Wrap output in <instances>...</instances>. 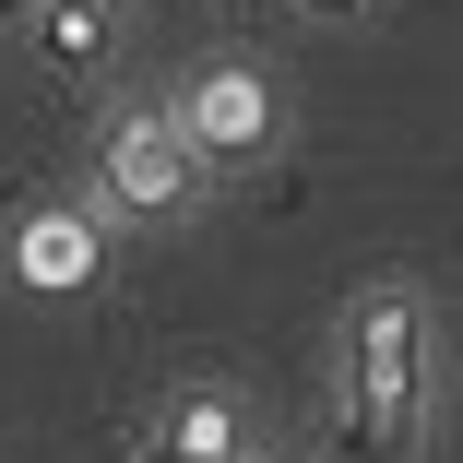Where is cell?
Masks as SVG:
<instances>
[{"label": "cell", "mask_w": 463, "mask_h": 463, "mask_svg": "<svg viewBox=\"0 0 463 463\" xmlns=\"http://www.w3.org/2000/svg\"><path fill=\"white\" fill-rule=\"evenodd\" d=\"M333 368H345V463H416V439H428V368H439L428 298L392 286V273L356 286Z\"/></svg>", "instance_id": "6da1fadb"}, {"label": "cell", "mask_w": 463, "mask_h": 463, "mask_svg": "<svg viewBox=\"0 0 463 463\" xmlns=\"http://www.w3.org/2000/svg\"><path fill=\"white\" fill-rule=\"evenodd\" d=\"M203 155L178 143V119L166 108H131V119H108V143H96V214H143V226H178L203 203Z\"/></svg>", "instance_id": "7a4b0ae2"}, {"label": "cell", "mask_w": 463, "mask_h": 463, "mask_svg": "<svg viewBox=\"0 0 463 463\" xmlns=\"http://www.w3.org/2000/svg\"><path fill=\"white\" fill-rule=\"evenodd\" d=\"M166 119H178V143H191L203 166H250V155H273V131H286V108H273V83L250 60L191 71V96H178Z\"/></svg>", "instance_id": "3957f363"}, {"label": "cell", "mask_w": 463, "mask_h": 463, "mask_svg": "<svg viewBox=\"0 0 463 463\" xmlns=\"http://www.w3.org/2000/svg\"><path fill=\"white\" fill-rule=\"evenodd\" d=\"M96 273H108V214L48 203V214L13 226V286H36V298H96Z\"/></svg>", "instance_id": "277c9868"}, {"label": "cell", "mask_w": 463, "mask_h": 463, "mask_svg": "<svg viewBox=\"0 0 463 463\" xmlns=\"http://www.w3.org/2000/svg\"><path fill=\"white\" fill-rule=\"evenodd\" d=\"M131 463H250V428H238V392H214V381H191V392H166Z\"/></svg>", "instance_id": "5b68a950"}, {"label": "cell", "mask_w": 463, "mask_h": 463, "mask_svg": "<svg viewBox=\"0 0 463 463\" xmlns=\"http://www.w3.org/2000/svg\"><path fill=\"white\" fill-rule=\"evenodd\" d=\"M24 36H36L48 71H108V0H36Z\"/></svg>", "instance_id": "8992f818"}, {"label": "cell", "mask_w": 463, "mask_h": 463, "mask_svg": "<svg viewBox=\"0 0 463 463\" xmlns=\"http://www.w3.org/2000/svg\"><path fill=\"white\" fill-rule=\"evenodd\" d=\"M309 13H333V24H356V13H368V0H309Z\"/></svg>", "instance_id": "52a82bcc"}, {"label": "cell", "mask_w": 463, "mask_h": 463, "mask_svg": "<svg viewBox=\"0 0 463 463\" xmlns=\"http://www.w3.org/2000/svg\"><path fill=\"white\" fill-rule=\"evenodd\" d=\"M0 13H13V24H24V13H36V0H0Z\"/></svg>", "instance_id": "ba28073f"}]
</instances>
